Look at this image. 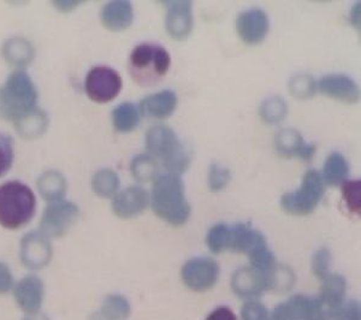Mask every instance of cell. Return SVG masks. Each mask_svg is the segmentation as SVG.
Segmentation results:
<instances>
[{"label":"cell","mask_w":361,"mask_h":320,"mask_svg":"<svg viewBox=\"0 0 361 320\" xmlns=\"http://www.w3.org/2000/svg\"><path fill=\"white\" fill-rule=\"evenodd\" d=\"M149 199L154 214L170 226H183L188 221L190 205L180 175L168 173L157 177Z\"/></svg>","instance_id":"6da1fadb"},{"label":"cell","mask_w":361,"mask_h":320,"mask_svg":"<svg viewBox=\"0 0 361 320\" xmlns=\"http://www.w3.org/2000/svg\"><path fill=\"white\" fill-rule=\"evenodd\" d=\"M37 211V197L28 185L20 181L0 185V226L18 230L27 226Z\"/></svg>","instance_id":"7a4b0ae2"},{"label":"cell","mask_w":361,"mask_h":320,"mask_svg":"<svg viewBox=\"0 0 361 320\" xmlns=\"http://www.w3.org/2000/svg\"><path fill=\"white\" fill-rule=\"evenodd\" d=\"M37 91L25 70H16L0 87V117L16 122L37 109Z\"/></svg>","instance_id":"3957f363"},{"label":"cell","mask_w":361,"mask_h":320,"mask_svg":"<svg viewBox=\"0 0 361 320\" xmlns=\"http://www.w3.org/2000/svg\"><path fill=\"white\" fill-rule=\"evenodd\" d=\"M146 148L149 156L161 160L169 173H185L192 161L188 148L180 142L176 133L166 125H154L148 130Z\"/></svg>","instance_id":"277c9868"},{"label":"cell","mask_w":361,"mask_h":320,"mask_svg":"<svg viewBox=\"0 0 361 320\" xmlns=\"http://www.w3.org/2000/svg\"><path fill=\"white\" fill-rule=\"evenodd\" d=\"M171 57L168 51L154 44H141L133 49L129 57V71L134 81L141 86H152L168 74Z\"/></svg>","instance_id":"5b68a950"},{"label":"cell","mask_w":361,"mask_h":320,"mask_svg":"<svg viewBox=\"0 0 361 320\" xmlns=\"http://www.w3.org/2000/svg\"><path fill=\"white\" fill-rule=\"evenodd\" d=\"M325 194L323 177L317 170L305 173L300 188L293 193L284 194L281 207L292 216H307L314 212Z\"/></svg>","instance_id":"8992f818"},{"label":"cell","mask_w":361,"mask_h":320,"mask_svg":"<svg viewBox=\"0 0 361 320\" xmlns=\"http://www.w3.org/2000/svg\"><path fill=\"white\" fill-rule=\"evenodd\" d=\"M123 82L121 75L110 66H94L87 74L85 91L95 103H110L121 93Z\"/></svg>","instance_id":"52a82bcc"},{"label":"cell","mask_w":361,"mask_h":320,"mask_svg":"<svg viewBox=\"0 0 361 320\" xmlns=\"http://www.w3.org/2000/svg\"><path fill=\"white\" fill-rule=\"evenodd\" d=\"M80 209L74 202L59 200L51 202L42 214L40 233L46 238H62L78 222Z\"/></svg>","instance_id":"ba28073f"},{"label":"cell","mask_w":361,"mask_h":320,"mask_svg":"<svg viewBox=\"0 0 361 320\" xmlns=\"http://www.w3.org/2000/svg\"><path fill=\"white\" fill-rule=\"evenodd\" d=\"M180 277L183 283L194 292H206L217 283L219 265L214 259L194 258L182 267Z\"/></svg>","instance_id":"9c48e42d"},{"label":"cell","mask_w":361,"mask_h":320,"mask_svg":"<svg viewBox=\"0 0 361 320\" xmlns=\"http://www.w3.org/2000/svg\"><path fill=\"white\" fill-rule=\"evenodd\" d=\"M52 253L49 238L40 231H32L22 238L20 257L22 264L29 270H40L47 266Z\"/></svg>","instance_id":"30bf717a"},{"label":"cell","mask_w":361,"mask_h":320,"mask_svg":"<svg viewBox=\"0 0 361 320\" xmlns=\"http://www.w3.org/2000/svg\"><path fill=\"white\" fill-rule=\"evenodd\" d=\"M270 272L259 271L252 266L238 269L231 277V288L243 299H257L270 290Z\"/></svg>","instance_id":"8fae6325"},{"label":"cell","mask_w":361,"mask_h":320,"mask_svg":"<svg viewBox=\"0 0 361 320\" xmlns=\"http://www.w3.org/2000/svg\"><path fill=\"white\" fill-rule=\"evenodd\" d=\"M236 30L247 45H257L265 40L269 30L270 21L267 13L262 8H250L240 13L236 20Z\"/></svg>","instance_id":"7c38bea8"},{"label":"cell","mask_w":361,"mask_h":320,"mask_svg":"<svg viewBox=\"0 0 361 320\" xmlns=\"http://www.w3.org/2000/svg\"><path fill=\"white\" fill-rule=\"evenodd\" d=\"M13 295L17 306L25 314H35L42 309L45 285L37 276H25L13 288Z\"/></svg>","instance_id":"4fadbf2b"},{"label":"cell","mask_w":361,"mask_h":320,"mask_svg":"<svg viewBox=\"0 0 361 320\" xmlns=\"http://www.w3.org/2000/svg\"><path fill=\"white\" fill-rule=\"evenodd\" d=\"M168 8L165 27L169 35L176 40H185L193 30L192 1H164Z\"/></svg>","instance_id":"5bb4252c"},{"label":"cell","mask_w":361,"mask_h":320,"mask_svg":"<svg viewBox=\"0 0 361 320\" xmlns=\"http://www.w3.org/2000/svg\"><path fill=\"white\" fill-rule=\"evenodd\" d=\"M149 200L144 188L133 185L116 194L112 200V211L117 217L130 219L142 214L149 205Z\"/></svg>","instance_id":"9a60e30c"},{"label":"cell","mask_w":361,"mask_h":320,"mask_svg":"<svg viewBox=\"0 0 361 320\" xmlns=\"http://www.w3.org/2000/svg\"><path fill=\"white\" fill-rule=\"evenodd\" d=\"M317 90L323 94L347 104L357 103L360 99V90L353 78L347 75L333 74L320 78Z\"/></svg>","instance_id":"2e32d148"},{"label":"cell","mask_w":361,"mask_h":320,"mask_svg":"<svg viewBox=\"0 0 361 320\" xmlns=\"http://www.w3.org/2000/svg\"><path fill=\"white\" fill-rule=\"evenodd\" d=\"M275 146L277 152L286 158H300L302 160H311L316 154V144H306L302 136L293 128L282 129L276 135Z\"/></svg>","instance_id":"e0dca14e"},{"label":"cell","mask_w":361,"mask_h":320,"mask_svg":"<svg viewBox=\"0 0 361 320\" xmlns=\"http://www.w3.org/2000/svg\"><path fill=\"white\" fill-rule=\"evenodd\" d=\"M267 246V238L258 230L253 229L243 223H238L230 226L228 251L250 255Z\"/></svg>","instance_id":"ac0fdd59"},{"label":"cell","mask_w":361,"mask_h":320,"mask_svg":"<svg viewBox=\"0 0 361 320\" xmlns=\"http://www.w3.org/2000/svg\"><path fill=\"white\" fill-rule=\"evenodd\" d=\"M177 106V95L175 92H158L147 95L140 103V113L151 118L164 119L173 115Z\"/></svg>","instance_id":"d6986e66"},{"label":"cell","mask_w":361,"mask_h":320,"mask_svg":"<svg viewBox=\"0 0 361 320\" xmlns=\"http://www.w3.org/2000/svg\"><path fill=\"white\" fill-rule=\"evenodd\" d=\"M134 20V8L130 1H110L102 10L104 27L111 32H122L129 28Z\"/></svg>","instance_id":"ffe728a7"},{"label":"cell","mask_w":361,"mask_h":320,"mask_svg":"<svg viewBox=\"0 0 361 320\" xmlns=\"http://www.w3.org/2000/svg\"><path fill=\"white\" fill-rule=\"evenodd\" d=\"M1 54L10 66H15L17 70H22V68L33 62L35 49L32 42L23 37H13L4 42Z\"/></svg>","instance_id":"44dd1931"},{"label":"cell","mask_w":361,"mask_h":320,"mask_svg":"<svg viewBox=\"0 0 361 320\" xmlns=\"http://www.w3.org/2000/svg\"><path fill=\"white\" fill-rule=\"evenodd\" d=\"M289 302L295 309L299 320H331V309L319 297L295 295Z\"/></svg>","instance_id":"7402d4cb"},{"label":"cell","mask_w":361,"mask_h":320,"mask_svg":"<svg viewBox=\"0 0 361 320\" xmlns=\"http://www.w3.org/2000/svg\"><path fill=\"white\" fill-rule=\"evenodd\" d=\"M16 132L23 139H37L45 134L49 128V117L40 109H34L16 122H13Z\"/></svg>","instance_id":"603a6c76"},{"label":"cell","mask_w":361,"mask_h":320,"mask_svg":"<svg viewBox=\"0 0 361 320\" xmlns=\"http://www.w3.org/2000/svg\"><path fill=\"white\" fill-rule=\"evenodd\" d=\"M37 189L46 202H54L63 200L66 193V177L57 170H49L37 178Z\"/></svg>","instance_id":"cb8c5ba5"},{"label":"cell","mask_w":361,"mask_h":320,"mask_svg":"<svg viewBox=\"0 0 361 320\" xmlns=\"http://www.w3.org/2000/svg\"><path fill=\"white\" fill-rule=\"evenodd\" d=\"M319 297L330 309L340 306L345 302V292H347V281L345 277L336 273H329L322 279Z\"/></svg>","instance_id":"d4e9b609"},{"label":"cell","mask_w":361,"mask_h":320,"mask_svg":"<svg viewBox=\"0 0 361 320\" xmlns=\"http://www.w3.org/2000/svg\"><path fill=\"white\" fill-rule=\"evenodd\" d=\"M348 173V163L343 154H341L340 152H334L325 160L324 171L322 177L325 185L335 187L345 182Z\"/></svg>","instance_id":"484cf974"},{"label":"cell","mask_w":361,"mask_h":320,"mask_svg":"<svg viewBox=\"0 0 361 320\" xmlns=\"http://www.w3.org/2000/svg\"><path fill=\"white\" fill-rule=\"evenodd\" d=\"M139 107L133 103L119 104L112 111V123L119 133H130L140 123Z\"/></svg>","instance_id":"4316f807"},{"label":"cell","mask_w":361,"mask_h":320,"mask_svg":"<svg viewBox=\"0 0 361 320\" xmlns=\"http://www.w3.org/2000/svg\"><path fill=\"white\" fill-rule=\"evenodd\" d=\"M121 181L115 171L110 168H102L92 178V189L98 197H114L118 192Z\"/></svg>","instance_id":"83f0119b"},{"label":"cell","mask_w":361,"mask_h":320,"mask_svg":"<svg viewBox=\"0 0 361 320\" xmlns=\"http://www.w3.org/2000/svg\"><path fill=\"white\" fill-rule=\"evenodd\" d=\"M130 171L136 181L141 183H147L149 181H156L159 176V165L153 156L148 154H140L134 156L130 164Z\"/></svg>","instance_id":"f1b7e54d"},{"label":"cell","mask_w":361,"mask_h":320,"mask_svg":"<svg viewBox=\"0 0 361 320\" xmlns=\"http://www.w3.org/2000/svg\"><path fill=\"white\" fill-rule=\"evenodd\" d=\"M99 311L107 320H127L132 312V307L123 295L111 294L104 300L103 306Z\"/></svg>","instance_id":"f546056e"},{"label":"cell","mask_w":361,"mask_h":320,"mask_svg":"<svg viewBox=\"0 0 361 320\" xmlns=\"http://www.w3.org/2000/svg\"><path fill=\"white\" fill-rule=\"evenodd\" d=\"M260 117L267 124H279L286 118L288 113V105L281 97L269 98L260 105Z\"/></svg>","instance_id":"4dcf8cb0"},{"label":"cell","mask_w":361,"mask_h":320,"mask_svg":"<svg viewBox=\"0 0 361 320\" xmlns=\"http://www.w3.org/2000/svg\"><path fill=\"white\" fill-rule=\"evenodd\" d=\"M230 226L226 223H218L212 226L206 236V245L209 251L218 254L228 251L229 246Z\"/></svg>","instance_id":"1f68e13d"},{"label":"cell","mask_w":361,"mask_h":320,"mask_svg":"<svg viewBox=\"0 0 361 320\" xmlns=\"http://www.w3.org/2000/svg\"><path fill=\"white\" fill-rule=\"evenodd\" d=\"M289 91L296 99L306 100L316 94L317 83L311 75L296 74L289 81Z\"/></svg>","instance_id":"d6a6232c"},{"label":"cell","mask_w":361,"mask_h":320,"mask_svg":"<svg viewBox=\"0 0 361 320\" xmlns=\"http://www.w3.org/2000/svg\"><path fill=\"white\" fill-rule=\"evenodd\" d=\"M295 283V275L289 267L276 265L270 272V290L286 293L292 289Z\"/></svg>","instance_id":"836d02e7"},{"label":"cell","mask_w":361,"mask_h":320,"mask_svg":"<svg viewBox=\"0 0 361 320\" xmlns=\"http://www.w3.org/2000/svg\"><path fill=\"white\" fill-rule=\"evenodd\" d=\"M342 195L345 205L350 212L360 214L361 212V182L345 181L342 183Z\"/></svg>","instance_id":"e575fe53"},{"label":"cell","mask_w":361,"mask_h":320,"mask_svg":"<svg viewBox=\"0 0 361 320\" xmlns=\"http://www.w3.org/2000/svg\"><path fill=\"white\" fill-rule=\"evenodd\" d=\"M230 178H231V173L228 168L218 164H212L209 166L207 185L211 192H221L229 183Z\"/></svg>","instance_id":"d590c367"},{"label":"cell","mask_w":361,"mask_h":320,"mask_svg":"<svg viewBox=\"0 0 361 320\" xmlns=\"http://www.w3.org/2000/svg\"><path fill=\"white\" fill-rule=\"evenodd\" d=\"M333 320H361V307L357 301L342 302L340 306L331 309Z\"/></svg>","instance_id":"8d00e7d4"},{"label":"cell","mask_w":361,"mask_h":320,"mask_svg":"<svg viewBox=\"0 0 361 320\" xmlns=\"http://www.w3.org/2000/svg\"><path fill=\"white\" fill-rule=\"evenodd\" d=\"M13 163V140L0 133V177L4 176Z\"/></svg>","instance_id":"74e56055"},{"label":"cell","mask_w":361,"mask_h":320,"mask_svg":"<svg viewBox=\"0 0 361 320\" xmlns=\"http://www.w3.org/2000/svg\"><path fill=\"white\" fill-rule=\"evenodd\" d=\"M331 254L326 248H320L312 258V272L318 278L323 279L330 273Z\"/></svg>","instance_id":"f35d334b"},{"label":"cell","mask_w":361,"mask_h":320,"mask_svg":"<svg viewBox=\"0 0 361 320\" xmlns=\"http://www.w3.org/2000/svg\"><path fill=\"white\" fill-rule=\"evenodd\" d=\"M243 320H270V316L267 312V307L258 301L250 300L243 304Z\"/></svg>","instance_id":"ab89813d"},{"label":"cell","mask_w":361,"mask_h":320,"mask_svg":"<svg viewBox=\"0 0 361 320\" xmlns=\"http://www.w3.org/2000/svg\"><path fill=\"white\" fill-rule=\"evenodd\" d=\"M270 320H299L295 309L290 302L288 301L286 304H281L274 309L271 314Z\"/></svg>","instance_id":"60d3db41"},{"label":"cell","mask_w":361,"mask_h":320,"mask_svg":"<svg viewBox=\"0 0 361 320\" xmlns=\"http://www.w3.org/2000/svg\"><path fill=\"white\" fill-rule=\"evenodd\" d=\"M13 288V276L10 267L5 263H0V295L8 294Z\"/></svg>","instance_id":"b9f144b4"},{"label":"cell","mask_w":361,"mask_h":320,"mask_svg":"<svg viewBox=\"0 0 361 320\" xmlns=\"http://www.w3.org/2000/svg\"><path fill=\"white\" fill-rule=\"evenodd\" d=\"M206 320H238L235 313L229 307H218L209 313Z\"/></svg>","instance_id":"7bdbcfd3"},{"label":"cell","mask_w":361,"mask_h":320,"mask_svg":"<svg viewBox=\"0 0 361 320\" xmlns=\"http://www.w3.org/2000/svg\"><path fill=\"white\" fill-rule=\"evenodd\" d=\"M80 1H54V5L64 13H69L78 6Z\"/></svg>","instance_id":"ee69618b"},{"label":"cell","mask_w":361,"mask_h":320,"mask_svg":"<svg viewBox=\"0 0 361 320\" xmlns=\"http://www.w3.org/2000/svg\"><path fill=\"white\" fill-rule=\"evenodd\" d=\"M359 22H360V4L355 5L352 10V23L357 27Z\"/></svg>","instance_id":"f6af8a7d"},{"label":"cell","mask_w":361,"mask_h":320,"mask_svg":"<svg viewBox=\"0 0 361 320\" xmlns=\"http://www.w3.org/2000/svg\"><path fill=\"white\" fill-rule=\"evenodd\" d=\"M23 320H51L49 316L42 314V313H35V314H27Z\"/></svg>","instance_id":"bcb514c9"},{"label":"cell","mask_w":361,"mask_h":320,"mask_svg":"<svg viewBox=\"0 0 361 320\" xmlns=\"http://www.w3.org/2000/svg\"><path fill=\"white\" fill-rule=\"evenodd\" d=\"M90 320H107L105 316L100 313V311H97V312L93 313L92 316H90Z\"/></svg>","instance_id":"7dc6e473"}]
</instances>
